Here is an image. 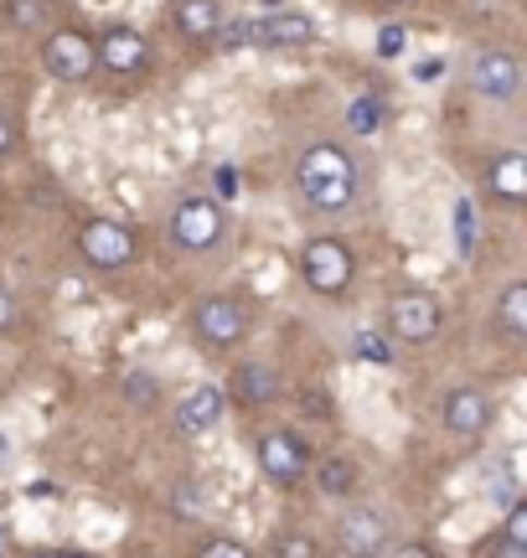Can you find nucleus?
I'll use <instances>...</instances> for the list:
<instances>
[{
  "instance_id": "423d86ee",
  "label": "nucleus",
  "mask_w": 527,
  "mask_h": 558,
  "mask_svg": "<svg viewBox=\"0 0 527 558\" xmlns=\"http://www.w3.org/2000/svg\"><path fill=\"white\" fill-rule=\"evenodd\" d=\"M440 326H445V311H440V300L429 295V290H408L388 305V331L408 347H425V341L440 337Z\"/></svg>"
},
{
  "instance_id": "7ed1b4c3",
  "label": "nucleus",
  "mask_w": 527,
  "mask_h": 558,
  "mask_svg": "<svg viewBox=\"0 0 527 558\" xmlns=\"http://www.w3.org/2000/svg\"><path fill=\"white\" fill-rule=\"evenodd\" d=\"M301 275L316 295L331 300V295H346V284L357 275V259H352V248L342 239H310L301 248Z\"/></svg>"
},
{
  "instance_id": "7c9ffc66",
  "label": "nucleus",
  "mask_w": 527,
  "mask_h": 558,
  "mask_svg": "<svg viewBox=\"0 0 527 558\" xmlns=\"http://www.w3.org/2000/svg\"><path fill=\"white\" fill-rule=\"evenodd\" d=\"M487 558H527V543H517V538H491V548H487Z\"/></svg>"
},
{
  "instance_id": "39448f33",
  "label": "nucleus",
  "mask_w": 527,
  "mask_h": 558,
  "mask_svg": "<svg viewBox=\"0 0 527 558\" xmlns=\"http://www.w3.org/2000/svg\"><path fill=\"white\" fill-rule=\"evenodd\" d=\"M78 254L94 269H124L135 264V228H124L120 218H88L78 228Z\"/></svg>"
},
{
  "instance_id": "bb28decb",
  "label": "nucleus",
  "mask_w": 527,
  "mask_h": 558,
  "mask_svg": "<svg viewBox=\"0 0 527 558\" xmlns=\"http://www.w3.org/2000/svg\"><path fill=\"white\" fill-rule=\"evenodd\" d=\"M346 124H352V130H363V135H372V130L383 124V109H378L372 99H357L352 109H346Z\"/></svg>"
},
{
  "instance_id": "dca6fc26",
  "label": "nucleus",
  "mask_w": 527,
  "mask_h": 558,
  "mask_svg": "<svg viewBox=\"0 0 527 558\" xmlns=\"http://www.w3.org/2000/svg\"><path fill=\"white\" fill-rule=\"evenodd\" d=\"M487 192L497 202H527V156L523 150H502V156L487 166Z\"/></svg>"
},
{
  "instance_id": "f704fd0d",
  "label": "nucleus",
  "mask_w": 527,
  "mask_h": 558,
  "mask_svg": "<svg viewBox=\"0 0 527 558\" xmlns=\"http://www.w3.org/2000/svg\"><path fill=\"white\" fill-rule=\"evenodd\" d=\"M305 409H310V414H331V399H326V393H305Z\"/></svg>"
},
{
  "instance_id": "aec40b11",
  "label": "nucleus",
  "mask_w": 527,
  "mask_h": 558,
  "mask_svg": "<svg viewBox=\"0 0 527 558\" xmlns=\"http://www.w3.org/2000/svg\"><path fill=\"white\" fill-rule=\"evenodd\" d=\"M269 558H321V543L310 538V533H274Z\"/></svg>"
},
{
  "instance_id": "9d476101",
  "label": "nucleus",
  "mask_w": 527,
  "mask_h": 558,
  "mask_svg": "<svg viewBox=\"0 0 527 558\" xmlns=\"http://www.w3.org/2000/svg\"><path fill=\"white\" fill-rule=\"evenodd\" d=\"M192 331H197V341H207V347H238V341L248 337V311L238 305L233 295H207L203 305H197V316H192Z\"/></svg>"
},
{
  "instance_id": "f3484780",
  "label": "nucleus",
  "mask_w": 527,
  "mask_h": 558,
  "mask_svg": "<svg viewBox=\"0 0 527 558\" xmlns=\"http://www.w3.org/2000/svg\"><path fill=\"white\" fill-rule=\"evenodd\" d=\"M176 26L186 41H212L223 26V0H176Z\"/></svg>"
},
{
  "instance_id": "cd10ccee",
  "label": "nucleus",
  "mask_w": 527,
  "mask_h": 558,
  "mask_svg": "<svg viewBox=\"0 0 527 558\" xmlns=\"http://www.w3.org/2000/svg\"><path fill=\"white\" fill-rule=\"evenodd\" d=\"M212 186H218V197L223 202H233L238 192H244V171H238V166H218V171H212Z\"/></svg>"
},
{
  "instance_id": "ddd939ff",
  "label": "nucleus",
  "mask_w": 527,
  "mask_h": 558,
  "mask_svg": "<svg viewBox=\"0 0 527 558\" xmlns=\"http://www.w3.org/2000/svg\"><path fill=\"white\" fill-rule=\"evenodd\" d=\"M94 52H99V62L109 73L130 78V73H140L145 62H150V41H145L135 26H109V32L94 41Z\"/></svg>"
},
{
  "instance_id": "473e14b6",
  "label": "nucleus",
  "mask_w": 527,
  "mask_h": 558,
  "mask_svg": "<svg viewBox=\"0 0 527 558\" xmlns=\"http://www.w3.org/2000/svg\"><path fill=\"white\" fill-rule=\"evenodd\" d=\"M11 145H16V130H11V120L0 114V156H11Z\"/></svg>"
},
{
  "instance_id": "f8f14e48",
  "label": "nucleus",
  "mask_w": 527,
  "mask_h": 558,
  "mask_svg": "<svg viewBox=\"0 0 527 558\" xmlns=\"http://www.w3.org/2000/svg\"><path fill=\"white\" fill-rule=\"evenodd\" d=\"M440 418H445L450 435H487L491 424V399L476 388V383H461V388H450L445 403H440Z\"/></svg>"
},
{
  "instance_id": "4be33fe9",
  "label": "nucleus",
  "mask_w": 527,
  "mask_h": 558,
  "mask_svg": "<svg viewBox=\"0 0 527 558\" xmlns=\"http://www.w3.org/2000/svg\"><path fill=\"white\" fill-rule=\"evenodd\" d=\"M5 16H11L16 32H32V26L47 21V0H5Z\"/></svg>"
},
{
  "instance_id": "b1692460",
  "label": "nucleus",
  "mask_w": 527,
  "mask_h": 558,
  "mask_svg": "<svg viewBox=\"0 0 527 558\" xmlns=\"http://www.w3.org/2000/svg\"><path fill=\"white\" fill-rule=\"evenodd\" d=\"M455 233H461V254H476V207H470V197L455 202Z\"/></svg>"
},
{
  "instance_id": "4c0bfd02",
  "label": "nucleus",
  "mask_w": 527,
  "mask_h": 558,
  "mask_svg": "<svg viewBox=\"0 0 527 558\" xmlns=\"http://www.w3.org/2000/svg\"><path fill=\"white\" fill-rule=\"evenodd\" d=\"M41 558H83V554H41Z\"/></svg>"
},
{
  "instance_id": "20e7f679",
  "label": "nucleus",
  "mask_w": 527,
  "mask_h": 558,
  "mask_svg": "<svg viewBox=\"0 0 527 558\" xmlns=\"http://www.w3.org/2000/svg\"><path fill=\"white\" fill-rule=\"evenodd\" d=\"M41 68L58 83H88L94 68H99V52H94V37L78 32V26H62L41 41Z\"/></svg>"
},
{
  "instance_id": "6e6552de",
  "label": "nucleus",
  "mask_w": 527,
  "mask_h": 558,
  "mask_svg": "<svg viewBox=\"0 0 527 558\" xmlns=\"http://www.w3.org/2000/svg\"><path fill=\"white\" fill-rule=\"evenodd\" d=\"M254 456H259V471L274 481V486H301V481L310 476V465H316V460H310V450H305V439L290 435V429L264 435Z\"/></svg>"
},
{
  "instance_id": "c756f323",
  "label": "nucleus",
  "mask_w": 527,
  "mask_h": 558,
  "mask_svg": "<svg viewBox=\"0 0 527 558\" xmlns=\"http://www.w3.org/2000/svg\"><path fill=\"white\" fill-rule=\"evenodd\" d=\"M507 538H517V543H527V501H512L507 507V527H502Z\"/></svg>"
},
{
  "instance_id": "1a4fd4ad",
  "label": "nucleus",
  "mask_w": 527,
  "mask_h": 558,
  "mask_svg": "<svg viewBox=\"0 0 527 558\" xmlns=\"http://www.w3.org/2000/svg\"><path fill=\"white\" fill-rule=\"evenodd\" d=\"M316 41V21L305 11H264L259 21H248V47H264V52H295V47H310Z\"/></svg>"
},
{
  "instance_id": "393cba45",
  "label": "nucleus",
  "mask_w": 527,
  "mask_h": 558,
  "mask_svg": "<svg viewBox=\"0 0 527 558\" xmlns=\"http://www.w3.org/2000/svg\"><path fill=\"white\" fill-rule=\"evenodd\" d=\"M212 47H218V52H238V47H248V21H228L223 16V26L212 32Z\"/></svg>"
},
{
  "instance_id": "c9c22d12",
  "label": "nucleus",
  "mask_w": 527,
  "mask_h": 558,
  "mask_svg": "<svg viewBox=\"0 0 527 558\" xmlns=\"http://www.w3.org/2000/svg\"><path fill=\"white\" fill-rule=\"evenodd\" d=\"M11 554V527H5V522H0V558Z\"/></svg>"
},
{
  "instance_id": "4468645a",
  "label": "nucleus",
  "mask_w": 527,
  "mask_h": 558,
  "mask_svg": "<svg viewBox=\"0 0 527 558\" xmlns=\"http://www.w3.org/2000/svg\"><path fill=\"white\" fill-rule=\"evenodd\" d=\"M284 393V378L269 362H238L233 378H228V399L244 403V409H269Z\"/></svg>"
},
{
  "instance_id": "e433bc0d",
  "label": "nucleus",
  "mask_w": 527,
  "mask_h": 558,
  "mask_svg": "<svg viewBox=\"0 0 527 558\" xmlns=\"http://www.w3.org/2000/svg\"><path fill=\"white\" fill-rule=\"evenodd\" d=\"M388 11H404V5H414V0H383Z\"/></svg>"
},
{
  "instance_id": "0eeeda50",
  "label": "nucleus",
  "mask_w": 527,
  "mask_h": 558,
  "mask_svg": "<svg viewBox=\"0 0 527 558\" xmlns=\"http://www.w3.org/2000/svg\"><path fill=\"white\" fill-rule=\"evenodd\" d=\"M470 88L487 104H512L523 94V62L502 52V47H481L476 62H470Z\"/></svg>"
},
{
  "instance_id": "f257e3e1",
  "label": "nucleus",
  "mask_w": 527,
  "mask_h": 558,
  "mask_svg": "<svg viewBox=\"0 0 527 558\" xmlns=\"http://www.w3.org/2000/svg\"><path fill=\"white\" fill-rule=\"evenodd\" d=\"M295 186H301L305 207H316V213H346L352 202H357V166L346 156L342 145H310L301 160H295Z\"/></svg>"
},
{
  "instance_id": "9b49d317",
  "label": "nucleus",
  "mask_w": 527,
  "mask_h": 558,
  "mask_svg": "<svg viewBox=\"0 0 527 558\" xmlns=\"http://www.w3.org/2000/svg\"><path fill=\"white\" fill-rule=\"evenodd\" d=\"M336 548L346 558H378L388 548V522L372 507H346L336 522Z\"/></svg>"
},
{
  "instance_id": "72a5a7b5",
  "label": "nucleus",
  "mask_w": 527,
  "mask_h": 558,
  "mask_svg": "<svg viewBox=\"0 0 527 558\" xmlns=\"http://www.w3.org/2000/svg\"><path fill=\"white\" fill-rule=\"evenodd\" d=\"M399 558H440L429 543H408V548H399Z\"/></svg>"
},
{
  "instance_id": "2f4dec72",
  "label": "nucleus",
  "mask_w": 527,
  "mask_h": 558,
  "mask_svg": "<svg viewBox=\"0 0 527 558\" xmlns=\"http://www.w3.org/2000/svg\"><path fill=\"white\" fill-rule=\"evenodd\" d=\"M11 326H16V300H11V290L0 284V337H5Z\"/></svg>"
},
{
  "instance_id": "c85d7f7f",
  "label": "nucleus",
  "mask_w": 527,
  "mask_h": 558,
  "mask_svg": "<svg viewBox=\"0 0 527 558\" xmlns=\"http://www.w3.org/2000/svg\"><path fill=\"white\" fill-rule=\"evenodd\" d=\"M197 558H254V554H248V548H244L238 538H212Z\"/></svg>"
},
{
  "instance_id": "2eb2a0df",
  "label": "nucleus",
  "mask_w": 527,
  "mask_h": 558,
  "mask_svg": "<svg viewBox=\"0 0 527 558\" xmlns=\"http://www.w3.org/2000/svg\"><path fill=\"white\" fill-rule=\"evenodd\" d=\"M228 414V393L218 383H197L182 403H176V429L182 435H207V429H218Z\"/></svg>"
},
{
  "instance_id": "412c9836",
  "label": "nucleus",
  "mask_w": 527,
  "mask_h": 558,
  "mask_svg": "<svg viewBox=\"0 0 527 558\" xmlns=\"http://www.w3.org/2000/svg\"><path fill=\"white\" fill-rule=\"evenodd\" d=\"M124 399L140 403V409H150V403L161 399V378H156V373H145V367H135V373L124 378Z\"/></svg>"
},
{
  "instance_id": "ea45409f",
  "label": "nucleus",
  "mask_w": 527,
  "mask_h": 558,
  "mask_svg": "<svg viewBox=\"0 0 527 558\" xmlns=\"http://www.w3.org/2000/svg\"><path fill=\"white\" fill-rule=\"evenodd\" d=\"M0 460H5V435H0Z\"/></svg>"
},
{
  "instance_id": "a211bd4d",
  "label": "nucleus",
  "mask_w": 527,
  "mask_h": 558,
  "mask_svg": "<svg viewBox=\"0 0 527 558\" xmlns=\"http://www.w3.org/2000/svg\"><path fill=\"white\" fill-rule=\"evenodd\" d=\"M497 326H502V337L507 341H523L527 337V284H507L502 300H497Z\"/></svg>"
},
{
  "instance_id": "6ab92c4d",
  "label": "nucleus",
  "mask_w": 527,
  "mask_h": 558,
  "mask_svg": "<svg viewBox=\"0 0 527 558\" xmlns=\"http://www.w3.org/2000/svg\"><path fill=\"white\" fill-rule=\"evenodd\" d=\"M316 486H321V497H346L352 486H357V465L346 456H331L316 465Z\"/></svg>"
},
{
  "instance_id": "5701e85b",
  "label": "nucleus",
  "mask_w": 527,
  "mask_h": 558,
  "mask_svg": "<svg viewBox=\"0 0 527 558\" xmlns=\"http://www.w3.org/2000/svg\"><path fill=\"white\" fill-rule=\"evenodd\" d=\"M357 357L372 362V367H388V362H393V347H388V337H378V331H357Z\"/></svg>"
},
{
  "instance_id": "a878e982",
  "label": "nucleus",
  "mask_w": 527,
  "mask_h": 558,
  "mask_svg": "<svg viewBox=\"0 0 527 558\" xmlns=\"http://www.w3.org/2000/svg\"><path fill=\"white\" fill-rule=\"evenodd\" d=\"M404 52H408V26L388 21L383 32H378V58H404Z\"/></svg>"
},
{
  "instance_id": "f03ea898",
  "label": "nucleus",
  "mask_w": 527,
  "mask_h": 558,
  "mask_svg": "<svg viewBox=\"0 0 527 558\" xmlns=\"http://www.w3.org/2000/svg\"><path fill=\"white\" fill-rule=\"evenodd\" d=\"M228 233V218H223V202L218 197H182L176 213H171V243L186 248V254H207L218 248Z\"/></svg>"
},
{
  "instance_id": "58836bf2",
  "label": "nucleus",
  "mask_w": 527,
  "mask_h": 558,
  "mask_svg": "<svg viewBox=\"0 0 527 558\" xmlns=\"http://www.w3.org/2000/svg\"><path fill=\"white\" fill-rule=\"evenodd\" d=\"M264 5H269V11H274V5H284V0H264Z\"/></svg>"
}]
</instances>
